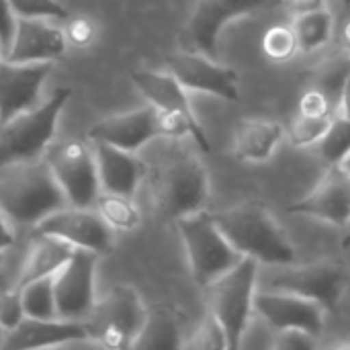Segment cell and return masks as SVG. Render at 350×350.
<instances>
[{
  "instance_id": "6da1fadb",
  "label": "cell",
  "mask_w": 350,
  "mask_h": 350,
  "mask_svg": "<svg viewBox=\"0 0 350 350\" xmlns=\"http://www.w3.org/2000/svg\"><path fill=\"white\" fill-rule=\"evenodd\" d=\"M152 211L162 219H178L205 209L209 178L203 162L187 148L172 146L146 172Z\"/></svg>"
},
{
  "instance_id": "7a4b0ae2",
  "label": "cell",
  "mask_w": 350,
  "mask_h": 350,
  "mask_svg": "<svg viewBox=\"0 0 350 350\" xmlns=\"http://www.w3.org/2000/svg\"><path fill=\"white\" fill-rule=\"evenodd\" d=\"M66 205V195L45 158L0 166V211L10 224L33 230Z\"/></svg>"
},
{
  "instance_id": "3957f363",
  "label": "cell",
  "mask_w": 350,
  "mask_h": 350,
  "mask_svg": "<svg viewBox=\"0 0 350 350\" xmlns=\"http://www.w3.org/2000/svg\"><path fill=\"white\" fill-rule=\"evenodd\" d=\"M213 219L230 244L244 256L273 267H291L295 262V248L287 234L260 203L246 201L221 209L213 213Z\"/></svg>"
},
{
  "instance_id": "277c9868",
  "label": "cell",
  "mask_w": 350,
  "mask_h": 350,
  "mask_svg": "<svg viewBox=\"0 0 350 350\" xmlns=\"http://www.w3.org/2000/svg\"><path fill=\"white\" fill-rule=\"evenodd\" d=\"M70 94V88H57L47 100L0 123V166L43 158Z\"/></svg>"
},
{
  "instance_id": "5b68a950",
  "label": "cell",
  "mask_w": 350,
  "mask_h": 350,
  "mask_svg": "<svg viewBox=\"0 0 350 350\" xmlns=\"http://www.w3.org/2000/svg\"><path fill=\"white\" fill-rule=\"evenodd\" d=\"M176 228L189 256L193 279L203 289L244 258V254L224 236L213 213H207L205 209L178 217Z\"/></svg>"
},
{
  "instance_id": "8992f818",
  "label": "cell",
  "mask_w": 350,
  "mask_h": 350,
  "mask_svg": "<svg viewBox=\"0 0 350 350\" xmlns=\"http://www.w3.org/2000/svg\"><path fill=\"white\" fill-rule=\"evenodd\" d=\"M258 275V260L244 256L234 269L217 277L205 287L209 312L221 324L228 349H238L254 310V287Z\"/></svg>"
},
{
  "instance_id": "52a82bcc",
  "label": "cell",
  "mask_w": 350,
  "mask_h": 350,
  "mask_svg": "<svg viewBox=\"0 0 350 350\" xmlns=\"http://www.w3.org/2000/svg\"><path fill=\"white\" fill-rule=\"evenodd\" d=\"M148 310L131 285H115L103 299H96L88 314L86 328L94 345L105 349H131Z\"/></svg>"
},
{
  "instance_id": "ba28073f",
  "label": "cell",
  "mask_w": 350,
  "mask_h": 350,
  "mask_svg": "<svg viewBox=\"0 0 350 350\" xmlns=\"http://www.w3.org/2000/svg\"><path fill=\"white\" fill-rule=\"evenodd\" d=\"M43 158L62 187L68 205L94 207V201L103 189L92 144L78 137L55 142L45 150Z\"/></svg>"
},
{
  "instance_id": "9c48e42d",
  "label": "cell",
  "mask_w": 350,
  "mask_h": 350,
  "mask_svg": "<svg viewBox=\"0 0 350 350\" xmlns=\"http://www.w3.org/2000/svg\"><path fill=\"white\" fill-rule=\"evenodd\" d=\"M275 2L277 0H195L193 12L178 35L180 49L215 57L219 35L230 21L273 8Z\"/></svg>"
},
{
  "instance_id": "30bf717a",
  "label": "cell",
  "mask_w": 350,
  "mask_h": 350,
  "mask_svg": "<svg viewBox=\"0 0 350 350\" xmlns=\"http://www.w3.org/2000/svg\"><path fill=\"white\" fill-rule=\"evenodd\" d=\"M349 283V273L342 260L326 258L301 267H291L271 275L269 291H285L312 301H318L326 312H334Z\"/></svg>"
},
{
  "instance_id": "8fae6325",
  "label": "cell",
  "mask_w": 350,
  "mask_h": 350,
  "mask_svg": "<svg viewBox=\"0 0 350 350\" xmlns=\"http://www.w3.org/2000/svg\"><path fill=\"white\" fill-rule=\"evenodd\" d=\"M35 234L55 236L74 248H84L94 254H107L115 246L113 228L96 213L92 207H72L66 205L47 217H43L35 228Z\"/></svg>"
},
{
  "instance_id": "7c38bea8",
  "label": "cell",
  "mask_w": 350,
  "mask_h": 350,
  "mask_svg": "<svg viewBox=\"0 0 350 350\" xmlns=\"http://www.w3.org/2000/svg\"><path fill=\"white\" fill-rule=\"evenodd\" d=\"M98 254L74 248L70 260L53 275L55 308L57 318L64 320H86L96 304L94 295V273Z\"/></svg>"
},
{
  "instance_id": "4fadbf2b",
  "label": "cell",
  "mask_w": 350,
  "mask_h": 350,
  "mask_svg": "<svg viewBox=\"0 0 350 350\" xmlns=\"http://www.w3.org/2000/svg\"><path fill=\"white\" fill-rule=\"evenodd\" d=\"M166 72H170L187 90L213 94L226 100H238V72L234 68L215 64L213 57L195 51H176L166 57Z\"/></svg>"
},
{
  "instance_id": "5bb4252c",
  "label": "cell",
  "mask_w": 350,
  "mask_h": 350,
  "mask_svg": "<svg viewBox=\"0 0 350 350\" xmlns=\"http://www.w3.org/2000/svg\"><path fill=\"white\" fill-rule=\"evenodd\" d=\"M53 62L0 59V123L37 107Z\"/></svg>"
},
{
  "instance_id": "9a60e30c",
  "label": "cell",
  "mask_w": 350,
  "mask_h": 350,
  "mask_svg": "<svg viewBox=\"0 0 350 350\" xmlns=\"http://www.w3.org/2000/svg\"><path fill=\"white\" fill-rule=\"evenodd\" d=\"M162 137L160 113L154 105L139 107L135 111L107 117L88 129L90 142L111 144L127 152H139L152 139Z\"/></svg>"
},
{
  "instance_id": "2e32d148",
  "label": "cell",
  "mask_w": 350,
  "mask_h": 350,
  "mask_svg": "<svg viewBox=\"0 0 350 350\" xmlns=\"http://www.w3.org/2000/svg\"><path fill=\"white\" fill-rule=\"evenodd\" d=\"M254 312L265 318L275 330H306L314 336L322 334L324 308L318 301L285 293V291H262L254 295Z\"/></svg>"
},
{
  "instance_id": "e0dca14e",
  "label": "cell",
  "mask_w": 350,
  "mask_h": 350,
  "mask_svg": "<svg viewBox=\"0 0 350 350\" xmlns=\"http://www.w3.org/2000/svg\"><path fill=\"white\" fill-rule=\"evenodd\" d=\"M287 211L347 226L350 221V176L338 164L330 166L318 185L304 199L289 205Z\"/></svg>"
},
{
  "instance_id": "ac0fdd59",
  "label": "cell",
  "mask_w": 350,
  "mask_h": 350,
  "mask_svg": "<svg viewBox=\"0 0 350 350\" xmlns=\"http://www.w3.org/2000/svg\"><path fill=\"white\" fill-rule=\"evenodd\" d=\"M131 82L135 84V88L146 96V100L150 105H154L156 109L162 111H170V113H178L183 115L191 127H193V139L197 142V146L201 148L203 154L211 152V144L201 127V123L197 121L189 96H187V88L170 74V72H152V70H137L131 74Z\"/></svg>"
},
{
  "instance_id": "d6986e66",
  "label": "cell",
  "mask_w": 350,
  "mask_h": 350,
  "mask_svg": "<svg viewBox=\"0 0 350 350\" xmlns=\"http://www.w3.org/2000/svg\"><path fill=\"white\" fill-rule=\"evenodd\" d=\"M90 340L84 320H64V318H25L16 328L8 330L2 338L4 350L53 349L74 342Z\"/></svg>"
},
{
  "instance_id": "ffe728a7",
  "label": "cell",
  "mask_w": 350,
  "mask_h": 350,
  "mask_svg": "<svg viewBox=\"0 0 350 350\" xmlns=\"http://www.w3.org/2000/svg\"><path fill=\"white\" fill-rule=\"evenodd\" d=\"M66 47L64 29L47 18H18L12 45L4 57L10 62H55L64 55Z\"/></svg>"
},
{
  "instance_id": "44dd1931",
  "label": "cell",
  "mask_w": 350,
  "mask_h": 350,
  "mask_svg": "<svg viewBox=\"0 0 350 350\" xmlns=\"http://www.w3.org/2000/svg\"><path fill=\"white\" fill-rule=\"evenodd\" d=\"M92 146L96 154L100 189L107 193L133 197L139 185L146 180L148 164L139 160L135 152H127L103 142H92Z\"/></svg>"
},
{
  "instance_id": "7402d4cb",
  "label": "cell",
  "mask_w": 350,
  "mask_h": 350,
  "mask_svg": "<svg viewBox=\"0 0 350 350\" xmlns=\"http://www.w3.org/2000/svg\"><path fill=\"white\" fill-rule=\"evenodd\" d=\"M283 125L273 119H242L232 135V152L244 162H265L283 139Z\"/></svg>"
},
{
  "instance_id": "603a6c76",
  "label": "cell",
  "mask_w": 350,
  "mask_h": 350,
  "mask_svg": "<svg viewBox=\"0 0 350 350\" xmlns=\"http://www.w3.org/2000/svg\"><path fill=\"white\" fill-rule=\"evenodd\" d=\"M74 246L55 238V236H45V234H35V240L29 248V254L21 267L16 287H25L31 281L53 277L72 256Z\"/></svg>"
},
{
  "instance_id": "cb8c5ba5",
  "label": "cell",
  "mask_w": 350,
  "mask_h": 350,
  "mask_svg": "<svg viewBox=\"0 0 350 350\" xmlns=\"http://www.w3.org/2000/svg\"><path fill=\"white\" fill-rule=\"evenodd\" d=\"M185 347L180 340V326L176 316L166 308L150 310L146 322L133 342L131 349L158 350V349H180Z\"/></svg>"
},
{
  "instance_id": "d4e9b609",
  "label": "cell",
  "mask_w": 350,
  "mask_h": 350,
  "mask_svg": "<svg viewBox=\"0 0 350 350\" xmlns=\"http://www.w3.org/2000/svg\"><path fill=\"white\" fill-rule=\"evenodd\" d=\"M293 33L297 39V49L304 53H312L332 39L334 18L326 8L297 14L293 23Z\"/></svg>"
},
{
  "instance_id": "484cf974",
  "label": "cell",
  "mask_w": 350,
  "mask_h": 350,
  "mask_svg": "<svg viewBox=\"0 0 350 350\" xmlns=\"http://www.w3.org/2000/svg\"><path fill=\"white\" fill-rule=\"evenodd\" d=\"M350 72V53L340 49L338 53L328 55L326 59H322L316 70H314V84L312 88L320 90L334 107L340 100V92L342 86L347 82V76Z\"/></svg>"
},
{
  "instance_id": "4316f807",
  "label": "cell",
  "mask_w": 350,
  "mask_h": 350,
  "mask_svg": "<svg viewBox=\"0 0 350 350\" xmlns=\"http://www.w3.org/2000/svg\"><path fill=\"white\" fill-rule=\"evenodd\" d=\"M94 209L113 230L129 232V230H135L142 221V215L133 203V197L103 191L94 201Z\"/></svg>"
},
{
  "instance_id": "83f0119b",
  "label": "cell",
  "mask_w": 350,
  "mask_h": 350,
  "mask_svg": "<svg viewBox=\"0 0 350 350\" xmlns=\"http://www.w3.org/2000/svg\"><path fill=\"white\" fill-rule=\"evenodd\" d=\"M18 291H21V301H23L25 318H37V320L57 318L53 277L31 281L25 287H21Z\"/></svg>"
},
{
  "instance_id": "f1b7e54d",
  "label": "cell",
  "mask_w": 350,
  "mask_h": 350,
  "mask_svg": "<svg viewBox=\"0 0 350 350\" xmlns=\"http://www.w3.org/2000/svg\"><path fill=\"white\" fill-rule=\"evenodd\" d=\"M318 150L322 160L328 166L340 164L342 158L350 152V119L345 115H334L330 127L318 142Z\"/></svg>"
},
{
  "instance_id": "f546056e",
  "label": "cell",
  "mask_w": 350,
  "mask_h": 350,
  "mask_svg": "<svg viewBox=\"0 0 350 350\" xmlns=\"http://www.w3.org/2000/svg\"><path fill=\"white\" fill-rule=\"evenodd\" d=\"M334 115L330 117H320V115H310V113H301L297 111L293 115V119L287 125V135L289 142L297 148H306L312 144H318L322 139V135L326 133V129L330 127Z\"/></svg>"
},
{
  "instance_id": "4dcf8cb0",
  "label": "cell",
  "mask_w": 350,
  "mask_h": 350,
  "mask_svg": "<svg viewBox=\"0 0 350 350\" xmlns=\"http://www.w3.org/2000/svg\"><path fill=\"white\" fill-rule=\"evenodd\" d=\"M12 10L18 18H47L66 21L70 12L57 0H10Z\"/></svg>"
},
{
  "instance_id": "1f68e13d",
  "label": "cell",
  "mask_w": 350,
  "mask_h": 350,
  "mask_svg": "<svg viewBox=\"0 0 350 350\" xmlns=\"http://www.w3.org/2000/svg\"><path fill=\"white\" fill-rule=\"evenodd\" d=\"M262 49L271 59H277V62H285V59L293 57L295 51H299L293 29H287L283 25H277L265 33Z\"/></svg>"
},
{
  "instance_id": "d6a6232c",
  "label": "cell",
  "mask_w": 350,
  "mask_h": 350,
  "mask_svg": "<svg viewBox=\"0 0 350 350\" xmlns=\"http://www.w3.org/2000/svg\"><path fill=\"white\" fill-rule=\"evenodd\" d=\"M189 349H203V350H215V349H228V338L226 332L221 328V324L217 322V318L207 312L203 324L199 326L197 334L193 336V340L187 342Z\"/></svg>"
},
{
  "instance_id": "836d02e7",
  "label": "cell",
  "mask_w": 350,
  "mask_h": 350,
  "mask_svg": "<svg viewBox=\"0 0 350 350\" xmlns=\"http://www.w3.org/2000/svg\"><path fill=\"white\" fill-rule=\"evenodd\" d=\"M25 320L23 312V301H21V291L12 283L10 287L0 289V328L4 332L16 328Z\"/></svg>"
},
{
  "instance_id": "e575fe53",
  "label": "cell",
  "mask_w": 350,
  "mask_h": 350,
  "mask_svg": "<svg viewBox=\"0 0 350 350\" xmlns=\"http://www.w3.org/2000/svg\"><path fill=\"white\" fill-rule=\"evenodd\" d=\"M64 33H66L68 45L86 47L96 37V25L88 16H74V18L68 16L66 18V25H64Z\"/></svg>"
},
{
  "instance_id": "d590c367",
  "label": "cell",
  "mask_w": 350,
  "mask_h": 350,
  "mask_svg": "<svg viewBox=\"0 0 350 350\" xmlns=\"http://www.w3.org/2000/svg\"><path fill=\"white\" fill-rule=\"evenodd\" d=\"M318 336L306 332V330H297V328H289V330H279L273 349L277 350H306L314 349L318 345L316 340Z\"/></svg>"
},
{
  "instance_id": "8d00e7d4",
  "label": "cell",
  "mask_w": 350,
  "mask_h": 350,
  "mask_svg": "<svg viewBox=\"0 0 350 350\" xmlns=\"http://www.w3.org/2000/svg\"><path fill=\"white\" fill-rule=\"evenodd\" d=\"M16 21H18V16L14 14L10 0H0V43H2L4 55L8 53V49L12 45L14 31H16Z\"/></svg>"
},
{
  "instance_id": "74e56055",
  "label": "cell",
  "mask_w": 350,
  "mask_h": 350,
  "mask_svg": "<svg viewBox=\"0 0 350 350\" xmlns=\"http://www.w3.org/2000/svg\"><path fill=\"white\" fill-rule=\"evenodd\" d=\"M334 37L340 49L350 53V0H342L340 12L334 21Z\"/></svg>"
},
{
  "instance_id": "f35d334b",
  "label": "cell",
  "mask_w": 350,
  "mask_h": 350,
  "mask_svg": "<svg viewBox=\"0 0 350 350\" xmlns=\"http://www.w3.org/2000/svg\"><path fill=\"white\" fill-rule=\"evenodd\" d=\"M285 6L289 12L304 14V12H312V10H320L326 8V0H285Z\"/></svg>"
},
{
  "instance_id": "ab89813d",
  "label": "cell",
  "mask_w": 350,
  "mask_h": 350,
  "mask_svg": "<svg viewBox=\"0 0 350 350\" xmlns=\"http://www.w3.org/2000/svg\"><path fill=\"white\" fill-rule=\"evenodd\" d=\"M14 244V232L10 228V221L6 219V215L0 211V260L6 254V250Z\"/></svg>"
},
{
  "instance_id": "60d3db41",
  "label": "cell",
  "mask_w": 350,
  "mask_h": 350,
  "mask_svg": "<svg viewBox=\"0 0 350 350\" xmlns=\"http://www.w3.org/2000/svg\"><path fill=\"white\" fill-rule=\"evenodd\" d=\"M338 107H340V115L349 117L350 119V72L347 76V82L342 86V92H340V100H338Z\"/></svg>"
},
{
  "instance_id": "b9f144b4",
  "label": "cell",
  "mask_w": 350,
  "mask_h": 350,
  "mask_svg": "<svg viewBox=\"0 0 350 350\" xmlns=\"http://www.w3.org/2000/svg\"><path fill=\"white\" fill-rule=\"evenodd\" d=\"M338 166H340V168H342V170H345V172L350 176V152L345 156V158H342V162H340Z\"/></svg>"
},
{
  "instance_id": "7bdbcfd3",
  "label": "cell",
  "mask_w": 350,
  "mask_h": 350,
  "mask_svg": "<svg viewBox=\"0 0 350 350\" xmlns=\"http://www.w3.org/2000/svg\"><path fill=\"white\" fill-rule=\"evenodd\" d=\"M342 248H345V250H350V232L345 236V240H342Z\"/></svg>"
},
{
  "instance_id": "ee69618b",
  "label": "cell",
  "mask_w": 350,
  "mask_h": 350,
  "mask_svg": "<svg viewBox=\"0 0 350 350\" xmlns=\"http://www.w3.org/2000/svg\"><path fill=\"white\" fill-rule=\"evenodd\" d=\"M4 57V51H2V43H0V59Z\"/></svg>"
}]
</instances>
